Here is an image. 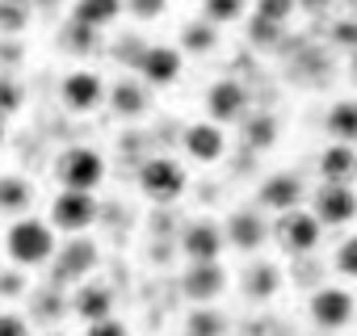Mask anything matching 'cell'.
Returning a JSON list of instances; mask_svg holds the SVG:
<instances>
[{"label": "cell", "mask_w": 357, "mask_h": 336, "mask_svg": "<svg viewBox=\"0 0 357 336\" xmlns=\"http://www.w3.org/2000/svg\"><path fill=\"white\" fill-rule=\"evenodd\" d=\"M5 248H9L13 265L34 269V265H47V261L55 257L59 240H55V227H51V223H43V219H34V215H22V219L9 227V236H5Z\"/></svg>", "instance_id": "6da1fadb"}, {"label": "cell", "mask_w": 357, "mask_h": 336, "mask_svg": "<svg viewBox=\"0 0 357 336\" xmlns=\"http://www.w3.org/2000/svg\"><path fill=\"white\" fill-rule=\"evenodd\" d=\"M185 185H190V173L176 160H168V155H151V160L139 164V190L151 202H160V206L176 202V198L185 194Z\"/></svg>", "instance_id": "7a4b0ae2"}, {"label": "cell", "mask_w": 357, "mask_h": 336, "mask_svg": "<svg viewBox=\"0 0 357 336\" xmlns=\"http://www.w3.org/2000/svg\"><path fill=\"white\" fill-rule=\"evenodd\" d=\"M55 181H59L63 190L93 194V190L105 181V160H101V151H93V147H68V151L55 160Z\"/></svg>", "instance_id": "3957f363"}, {"label": "cell", "mask_w": 357, "mask_h": 336, "mask_svg": "<svg viewBox=\"0 0 357 336\" xmlns=\"http://www.w3.org/2000/svg\"><path fill=\"white\" fill-rule=\"evenodd\" d=\"M97 219V198L93 194H76V190H59V198L51 202V227L80 236L89 223Z\"/></svg>", "instance_id": "277c9868"}, {"label": "cell", "mask_w": 357, "mask_h": 336, "mask_svg": "<svg viewBox=\"0 0 357 336\" xmlns=\"http://www.w3.org/2000/svg\"><path fill=\"white\" fill-rule=\"evenodd\" d=\"M353 294L349 290H340V286H319L315 294H311V303H307V311H311V319H315V328H324V332H336V328H344L349 319H353Z\"/></svg>", "instance_id": "5b68a950"}, {"label": "cell", "mask_w": 357, "mask_h": 336, "mask_svg": "<svg viewBox=\"0 0 357 336\" xmlns=\"http://www.w3.org/2000/svg\"><path fill=\"white\" fill-rule=\"evenodd\" d=\"M206 109H211V122L215 126H227V122H244L248 118V89L240 80H215L211 93H206Z\"/></svg>", "instance_id": "8992f818"}, {"label": "cell", "mask_w": 357, "mask_h": 336, "mask_svg": "<svg viewBox=\"0 0 357 336\" xmlns=\"http://www.w3.org/2000/svg\"><path fill=\"white\" fill-rule=\"evenodd\" d=\"M135 68H139L143 84H151V89H168V84H176V76H181V51H176V47H164V43L143 47V55H139Z\"/></svg>", "instance_id": "52a82bcc"}, {"label": "cell", "mask_w": 357, "mask_h": 336, "mask_svg": "<svg viewBox=\"0 0 357 336\" xmlns=\"http://www.w3.org/2000/svg\"><path fill=\"white\" fill-rule=\"evenodd\" d=\"M51 261H55V286H63V282H80V277L93 273V265H97V244L84 240V236L63 240V248H55Z\"/></svg>", "instance_id": "ba28073f"}, {"label": "cell", "mask_w": 357, "mask_h": 336, "mask_svg": "<svg viewBox=\"0 0 357 336\" xmlns=\"http://www.w3.org/2000/svg\"><path fill=\"white\" fill-rule=\"evenodd\" d=\"M227 286V269L219 261H190V269L181 273V294L190 303H211L219 298Z\"/></svg>", "instance_id": "9c48e42d"}, {"label": "cell", "mask_w": 357, "mask_h": 336, "mask_svg": "<svg viewBox=\"0 0 357 336\" xmlns=\"http://www.w3.org/2000/svg\"><path fill=\"white\" fill-rule=\"evenodd\" d=\"M59 101L72 109V114H93L97 105H105V80L97 72H72L63 84H59Z\"/></svg>", "instance_id": "30bf717a"}, {"label": "cell", "mask_w": 357, "mask_h": 336, "mask_svg": "<svg viewBox=\"0 0 357 336\" xmlns=\"http://www.w3.org/2000/svg\"><path fill=\"white\" fill-rule=\"evenodd\" d=\"M311 215L319 219V227H344V223H353L357 219V194H353V185H324L315 194V211Z\"/></svg>", "instance_id": "8fae6325"}, {"label": "cell", "mask_w": 357, "mask_h": 336, "mask_svg": "<svg viewBox=\"0 0 357 336\" xmlns=\"http://www.w3.org/2000/svg\"><path fill=\"white\" fill-rule=\"evenodd\" d=\"M269 240V223L261 211H236L223 227V244H231L236 252H257Z\"/></svg>", "instance_id": "7c38bea8"}, {"label": "cell", "mask_w": 357, "mask_h": 336, "mask_svg": "<svg viewBox=\"0 0 357 336\" xmlns=\"http://www.w3.org/2000/svg\"><path fill=\"white\" fill-rule=\"evenodd\" d=\"M319 219L311 215V211H290V215H282V223H278V236H282V248L286 252H294V257H307L315 244H319Z\"/></svg>", "instance_id": "4fadbf2b"}, {"label": "cell", "mask_w": 357, "mask_h": 336, "mask_svg": "<svg viewBox=\"0 0 357 336\" xmlns=\"http://www.w3.org/2000/svg\"><path fill=\"white\" fill-rule=\"evenodd\" d=\"M257 202H261L265 211L290 215V211H298V202H303V181H298L294 173H273V177H265V185L257 190Z\"/></svg>", "instance_id": "5bb4252c"}, {"label": "cell", "mask_w": 357, "mask_h": 336, "mask_svg": "<svg viewBox=\"0 0 357 336\" xmlns=\"http://www.w3.org/2000/svg\"><path fill=\"white\" fill-rule=\"evenodd\" d=\"M223 248H227V244H223V227L211 223V219H198V223H190V227L181 231V252H185L190 261H219Z\"/></svg>", "instance_id": "9a60e30c"}, {"label": "cell", "mask_w": 357, "mask_h": 336, "mask_svg": "<svg viewBox=\"0 0 357 336\" xmlns=\"http://www.w3.org/2000/svg\"><path fill=\"white\" fill-rule=\"evenodd\" d=\"M181 143H185L190 160H198V164H215V160L227 151V135H223V126H215V122H194V126H185Z\"/></svg>", "instance_id": "2e32d148"}, {"label": "cell", "mask_w": 357, "mask_h": 336, "mask_svg": "<svg viewBox=\"0 0 357 336\" xmlns=\"http://www.w3.org/2000/svg\"><path fill=\"white\" fill-rule=\"evenodd\" d=\"M319 177H324V185H353L357 181V147L328 143L319 151Z\"/></svg>", "instance_id": "e0dca14e"}, {"label": "cell", "mask_w": 357, "mask_h": 336, "mask_svg": "<svg viewBox=\"0 0 357 336\" xmlns=\"http://www.w3.org/2000/svg\"><path fill=\"white\" fill-rule=\"evenodd\" d=\"M105 101L118 118H143L147 114V84L143 80H118L114 89H105Z\"/></svg>", "instance_id": "ac0fdd59"}, {"label": "cell", "mask_w": 357, "mask_h": 336, "mask_svg": "<svg viewBox=\"0 0 357 336\" xmlns=\"http://www.w3.org/2000/svg\"><path fill=\"white\" fill-rule=\"evenodd\" d=\"M72 311L84 319V323H97V319H109L114 315V294L97 282H84L76 294H72Z\"/></svg>", "instance_id": "d6986e66"}, {"label": "cell", "mask_w": 357, "mask_h": 336, "mask_svg": "<svg viewBox=\"0 0 357 336\" xmlns=\"http://www.w3.org/2000/svg\"><path fill=\"white\" fill-rule=\"evenodd\" d=\"M118 17H122V0H76L72 5V22H80V26H89L97 34Z\"/></svg>", "instance_id": "ffe728a7"}, {"label": "cell", "mask_w": 357, "mask_h": 336, "mask_svg": "<svg viewBox=\"0 0 357 336\" xmlns=\"http://www.w3.org/2000/svg\"><path fill=\"white\" fill-rule=\"evenodd\" d=\"M282 290V269L278 265H248L244 269V294L248 298H257V303H265V298H273Z\"/></svg>", "instance_id": "44dd1931"}, {"label": "cell", "mask_w": 357, "mask_h": 336, "mask_svg": "<svg viewBox=\"0 0 357 336\" xmlns=\"http://www.w3.org/2000/svg\"><path fill=\"white\" fill-rule=\"evenodd\" d=\"M30 202H34V185L26 177H17V173L0 177V211H5V215H26Z\"/></svg>", "instance_id": "7402d4cb"}, {"label": "cell", "mask_w": 357, "mask_h": 336, "mask_svg": "<svg viewBox=\"0 0 357 336\" xmlns=\"http://www.w3.org/2000/svg\"><path fill=\"white\" fill-rule=\"evenodd\" d=\"M328 135L336 139V143H357V101L349 97V101H336L332 109H328Z\"/></svg>", "instance_id": "603a6c76"}, {"label": "cell", "mask_w": 357, "mask_h": 336, "mask_svg": "<svg viewBox=\"0 0 357 336\" xmlns=\"http://www.w3.org/2000/svg\"><path fill=\"white\" fill-rule=\"evenodd\" d=\"M185 336H227V319L211 307H194L185 319Z\"/></svg>", "instance_id": "cb8c5ba5"}, {"label": "cell", "mask_w": 357, "mask_h": 336, "mask_svg": "<svg viewBox=\"0 0 357 336\" xmlns=\"http://www.w3.org/2000/svg\"><path fill=\"white\" fill-rule=\"evenodd\" d=\"M244 139H248V147H273L278 143V118L273 114L244 118Z\"/></svg>", "instance_id": "d4e9b609"}, {"label": "cell", "mask_w": 357, "mask_h": 336, "mask_svg": "<svg viewBox=\"0 0 357 336\" xmlns=\"http://www.w3.org/2000/svg\"><path fill=\"white\" fill-rule=\"evenodd\" d=\"M215 43H219V34H215L211 22H190V26L181 30V47H185L190 55H206V51H215Z\"/></svg>", "instance_id": "484cf974"}, {"label": "cell", "mask_w": 357, "mask_h": 336, "mask_svg": "<svg viewBox=\"0 0 357 336\" xmlns=\"http://www.w3.org/2000/svg\"><path fill=\"white\" fill-rule=\"evenodd\" d=\"M30 26V0H0V34H22Z\"/></svg>", "instance_id": "4316f807"}, {"label": "cell", "mask_w": 357, "mask_h": 336, "mask_svg": "<svg viewBox=\"0 0 357 336\" xmlns=\"http://www.w3.org/2000/svg\"><path fill=\"white\" fill-rule=\"evenodd\" d=\"M59 47L72 51V55H89V51L97 47V30H89V26H80V22H68V26L59 30Z\"/></svg>", "instance_id": "83f0119b"}, {"label": "cell", "mask_w": 357, "mask_h": 336, "mask_svg": "<svg viewBox=\"0 0 357 336\" xmlns=\"http://www.w3.org/2000/svg\"><path fill=\"white\" fill-rule=\"evenodd\" d=\"M244 5L248 0H202V13H206L211 26H231V22L244 17Z\"/></svg>", "instance_id": "f1b7e54d"}, {"label": "cell", "mask_w": 357, "mask_h": 336, "mask_svg": "<svg viewBox=\"0 0 357 336\" xmlns=\"http://www.w3.org/2000/svg\"><path fill=\"white\" fill-rule=\"evenodd\" d=\"M298 9V0H257V17L269 26H286Z\"/></svg>", "instance_id": "f546056e"}, {"label": "cell", "mask_w": 357, "mask_h": 336, "mask_svg": "<svg viewBox=\"0 0 357 336\" xmlns=\"http://www.w3.org/2000/svg\"><path fill=\"white\" fill-rule=\"evenodd\" d=\"M63 294H59V286H51V290H43V294H34V319H59L63 315Z\"/></svg>", "instance_id": "4dcf8cb0"}, {"label": "cell", "mask_w": 357, "mask_h": 336, "mask_svg": "<svg viewBox=\"0 0 357 336\" xmlns=\"http://www.w3.org/2000/svg\"><path fill=\"white\" fill-rule=\"evenodd\" d=\"M22 101H26L22 84H17L13 76H0V118H9V114H17V109H22Z\"/></svg>", "instance_id": "1f68e13d"}, {"label": "cell", "mask_w": 357, "mask_h": 336, "mask_svg": "<svg viewBox=\"0 0 357 336\" xmlns=\"http://www.w3.org/2000/svg\"><path fill=\"white\" fill-rule=\"evenodd\" d=\"M122 9H130V17H139V22H151L168 9V0H122Z\"/></svg>", "instance_id": "d6a6232c"}, {"label": "cell", "mask_w": 357, "mask_h": 336, "mask_svg": "<svg viewBox=\"0 0 357 336\" xmlns=\"http://www.w3.org/2000/svg\"><path fill=\"white\" fill-rule=\"evenodd\" d=\"M336 269L344 277H357V236H349L340 248H336Z\"/></svg>", "instance_id": "836d02e7"}, {"label": "cell", "mask_w": 357, "mask_h": 336, "mask_svg": "<svg viewBox=\"0 0 357 336\" xmlns=\"http://www.w3.org/2000/svg\"><path fill=\"white\" fill-rule=\"evenodd\" d=\"M0 336H30V319H22L13 311H0Z\"/></svg>", "instance_id": "e575fe53"}, {"label": "cell", "mask_w": 357, "mask_h": 336, "mask_svg": "<svg viewBox=\"0 0 357 336\" xmlns=\"http://www.w3.org/2000/svg\"><path fill=\"white\" fill-rule=\"evenodd\" d=\"M278 34H282V26H269V22H252V43L257 47H278Z\"/></svg>", "instance_id": "d590c367"}, {"label": "cell", "mask_w": 357, "mask_h": 336, "mask_svg": "<svg viewBox=\"0 0 357 336\" xmlns=\"http://www.w3.org/2000/svg\"><path fill=\"white\" fill-rule=\"evenodd\" d=\"M84 336H130V332H126V323H118V319L109 315V319L89 323V332H84Z\"/></svg>", "instance_id": "8d00e7d4"}, {"label": "cell", "mask_w": 357, "mask_h": 336, "mask_svg": "<svg viewBox=\"0 0 357 336\" xmlns=\"http://www.w3.org/2000/svg\"><path fill=\"white\" fill-rule=\"evenodd\" d=\"M26 290V277L17 273V269H5V273H0V294H5V298H17Z\"/></svg>", "instance_id": "74e56055"}, {"label": "cell", "mask_w": 357, "mask_h": 336, "mask_svg": "<svg viewBox=\"0 0 357 336\" xmlns=\"http://www.w3.org/2000/svg\"><path fill=\"white\" fill-rule=\"evenodd\" d=\"M332 34H336V43H340V47H353V51H357V26H353V22H340Z\"/></svg>", "instance_id": "f35d334b"}, {"label": "cell", "mask_w": 357, "mask_h": 336, "mask_svg": "<svg viewBox=\"0 0 357 336\" xmlns=\"http://www.w3.org/2000/svg\"><path fill=\"white\" fill-rule=\"evenodd\" d=\"M0 143H5V118H0Z\"/></svg>", "instance_id": "ab89813d"}, {"label": "cell", "mask_w": 357, "mask_h": 336, "mask_svg": "<svg viewBox=\"0 0 357 336\" xmlns=\"http://www.w3.org/2000/svg\"><path fill=\"white\" fill-rule=\"evenodd\" d=\"M353 80H357V55H353Z\"/></svg>", "instance_id": "60d3db41"}, {"label": "cell", "mask_w": 357, "mask_h": 336, "mask_svg": "<svg viewBox=\"0 0 357 336\" xmlns=\"http://www.w3.org/2000/svg\"><path fill=\"white\" fill-rule=\"evenodd\" d=\"M47 336H68V332H47Z\"/></svg>", "instance_id": "b9f144b4"}]
</instances>
